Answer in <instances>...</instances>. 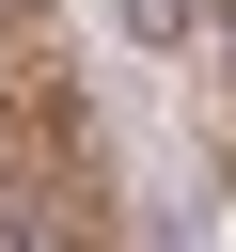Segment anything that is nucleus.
<instances>
[{"mask_svg":"<svg viewBox=\"0 0 236 252\" xmlns=\"http://www.w3.org/2000/svg\"><path fill=\"white\" fill-rule=\"evenodd\" d=\"M110 32L173 63V47H205V32H220V0H110Z\"/></svg>","mask_w":236,"mask_h":252,"instance_id":"nucleus-1","label":"nucleus"},{"mask_svg":"<svg viewBox=\"0 0 236 252\" xmlns=\"http://www.w3.org/2000/svg\"><path fill=\"white\" fill-rule=\"evenodd\" d=\"M205 47H220V79H236V0H220V32H205Z\"/></svg>","mask_w":236,"mask_h":252,"instance_id":"nucleus-2","label":"nucleus"},{"mask_svg":"<svg viewBox=\"0 0 236 252\" xmlns=\"http://www.w3.org/2000/svg\"><path fill=\"white\" fill-rule=\"evenodd\" d=\"M142 252H173V236H142Z\"/></svg>","mask_w":236,"mask_h":252,"instance_id":"nucleus-3","label":"nucleus"}]
</instances>
